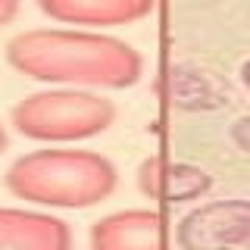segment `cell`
I'll list each match as a JSON object with an SVG mask.
<instances>
[{"mask_svg":"<svg viewBox=\"0 0 250 250\" xmlns=\"http://www.w3.org/2000/svg\"><path fill=\"white\" fill-rule=\"evenodd\" d=\"M6 60L38 82L128 88L141 75V57L128 44L66 28L22 31L6 44Z\"/></svg>","mask_w":250,"mask_h":250,"instance_id":"cell-1","label":"cell"},{"mask_svg":"<svg viewBox=\"0 0 250 250\" xmlns=\"http://www.w3.org/2000/svg\"><path fill=\"white\" fill-rule=\"evenodd\" d=\"M116 185V169L91 150H35L10 166L6 188L44 207H91Z\"/></svg>","mask_w":250,"mask_h":250,"instance_id":"cell-2","label":"cell"},{"mask_svg":"<svg viewBox=\"0 0 250 250\" xmlns=\"http://www.w3.org/2000/svg\"><path fill=\"white\" fill-rule=\"evenodd\" d=\"M113 104L82 91L31 94L13 109V125L35 141H82L113 122Z\"/></svg>","mask_w":250,"mask_h":250,"instance_id":"cell-3","label":"cell"},{"mask_svg":"<svg viewBox=\"0 0 250 250\" xmlns=\"http://www.w3.org/2000/svg\"><path fill=\"white\" fill-rule=\"evenodd\" d=\"M182 250H250V200H213L178 225Z\"/></svg>","mask_w":250,"mask_h":250,"instance_id":"cell-4","label":"cell"},{"mask_svg":"<svg viewBox=\"0 0 250 250\" xmlns=\"http://www.w3.org/2000/svg\"><path fill=\"white\" fill-rule=\"evenodd\" d=\"M94 250H163V219L150 209H128L91 229Z\"/></svg>","mask_w":250,"mask_h":250,"instance_id":"cell-5","label":"cell"},{"mask_svg":"<svg viewBox=\"0 0 250 250\" xmlns=\"http://www.w3.org/2000/svg\"><path fill=\"white\" fill-rule=\"evenodd\" d=\"M0 250H69V229L53 216L0 209Z\"/></svg>","mask_w":250,"mask_h":250,"instance_id":"cell-6","label":"cell"},{"mask_svg":"<svg viewBox=\"0 0 250 250\" xmlns=\"http://www.w3.org/2000/svg\"><path fill=\"white\" fill-rule=\"evenodd\" d=\"M38 6L57 22L72 25H122L153 10V0H38Z\"/></svg>","mask_w":250,"mask_h":250,"instance_id":"cell-7","label":"cell"},{"mask_svg":"<svg viewBox=\"0 0 250 250\" xmlns=\"http://www.w3.org/2000/svg\"><path fill=\"white\" fill-rule=\"evenodd\" d=\"M141 191L147 197L156 200H194L200 194L209 191L213 178L207 175L203 169L191 166V163H169V160H147L138 172Z\"/></svg>","mask_w":250,"mask_h":250,"instance_id":"cell-8","label":"cell"},{"mask_svg":"<svg viewBox=\"0 0 250 250\" xmlns=\"http://www.w3.org/2000/svg\"><path fill=\"white\" fill-rule=\"evenodd\" d=\"M231 138H234V144H238L244 153H250V116H244V119H238V122H234Z\"/></svg>","mask_w":250,"mask_h":250,"instance_id":"cell-9","label":"cell"},{"mask_svg":"<svg viewBox=\"0 0 250 250\" xmlns=\"http://www.w3.org/2000/svg\"><path fill=\"white\" fill-rule=\"evenodd\" d=\"M16 10H19V0H0V25L10 22L16 16Z\"/></svg>","mask_w":250,"mask_h":250,"instance_id":"cell-10","label":"cell"},{"mask_svg":"<svg viewBox=\"0 0 250 250\" xmlns=\"http://www.w3.org/2000/svg\"><path fill=\"white\" fill-rule=\"evenodd\" d=\"M241 78H244V84H247V91H250V60L241 66Z\"/></svg>","mask_w":250,"mask_h":250,"instance_id":"cell-11","label":"cell"},{"mask_svg":"<svg viewBox=\"0 0 250 250\" xmlns=\"http://www.w3.org/2000/svg\"><path fill=\"white\" fill-rule=\"evenodd\" d=\"M6 147V135H3V128H0V150Z\"/></svg>","mask_w":250,"mask_h":250,"instance_id":"cell-12","label":"cell"}]
</instances>
